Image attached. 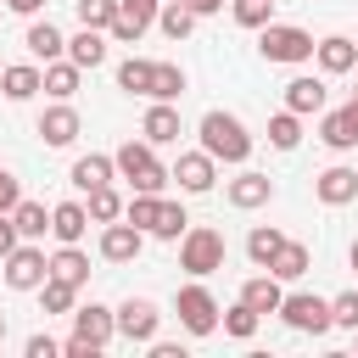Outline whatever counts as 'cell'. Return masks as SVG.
Wrapping results in <instances>:
<instances>
[{
	"mask_svg": "<svg viewBox=\"0 0 358 358\" xmlns=\"http://www.w3.org/2000/svg\"><path fill=\"white\" fill-rule=\"evenodd\" d=\"M123 218L134 224V229H145V235H157V241H179L185 235V207L179 201H168L162 190H134L129 201H123Z\"/></svg>",
	"mask_w": 358,
	"mask_h": 358,
	"instance_id": "obj_1",
	"label": "cell"
},
{
	"mask_svg": "<svg viewBox=\"0 0 358 358\" xmlns=\"http://www.w3.org/2000/svg\"><path fill=\"white\" fill-rule=\"evenodd\" d=\"M196 134H201V151H207L213 162H246V157H252V134H246V123H241L235 112H224V106L201 112Z\"/></svg>",
	"mask_w": 358,
	"mask_h": 358,
	"instance_id": "obj_2",
	"label": "cell"
},
{
	"mask_svg": "<svg viewBox=\"0 0 358 358\" xmlns=\"http://www.w3.org/2000/svg\"><path fill=\"white\" fill-rule=\"evenodd\" d=\"M112 168H117V179H129L134 190H162V185H168V168L157 162L151 140H123V145L112 151Z\"/></svg>",
	"mask_w": 358,
	"mask_h": 358,
	"instance_id": "obj_3",
	"label": "cell"
},
{
	"mask_svg": "<svg viewBox=\"0 0 358 358\" xmlns=\"http://www.w3.org/2000/svg\"><path fill=\"white\" fill-rule=\"evenodd\" d=\"M224 229H213V224H185V235H179V268H190V274H213V268H224Z\"/></svg>",
	"mask_w": 358,
	"mask_h": 358,
	"instance_id": "obj_4",
	"label": "cell"
},
{
	"mask_svg": "<svg viewBox=\"0 0 358 358\" xmlns=\"http://www.w3.org/2000/svg\"><path fill=\"white\" fill-rule=\"evenodd\" d=\"M257 50H263V62H313V34L308 28H296V22H263L257 28Z\"/></svg>",
	"mask_w": 358,
	"mask_h": 358,
	"instance_id": "obj_5",
	"label": "cell"
},
{
	"mask_svg": "<svg viewBox=\"0 0 358 358\" xmlns=\"http://www.w3.org/2000/svg\"><path fill=\"white\" fill-rule=\"evenodd\" d=\"M280 319H285L291 330H302V336H324V330H336V324H330V296H313V291H291V296H280Z\"/></svg>",
	"mask_w": 358,
	"mask_h": 358,
	"instance_id": "obj_6",
	"label": "cell"
},
{
	"mask_svg": "<svg viewBox=\"0 0 358 358\" xmlns=\"http://www.w3.org/2000/svg\"><path fill=\"white\" fill-rule=\"evenodd\" d=\"M0 263H6V285H11V291H39V280L50 274V257H45L34 241H17Z\"/></svg>",
	"mask_w": 358,
	"mask_h": 358,
	"instance_id": "obj_7",
	"label": "cell"
},
{
	"mask_svg": "<svg viewBox=\"0 0 358 358\" xmlns=\"http://www.w3.org/2000/svg\"><path fill=\"white\" fill-rule=\"evenodd\" d=\"M179 324L190 336H213L218 330V302L207 285H179Z\"/></svg>",
	"mask_w": 358,
	"mask_h": 358,
	"instance_id": "obj_8",
	"label": "cell"
},
{
	"mask_svg": "<svg viewBox=\"0 0 358 358\" xmlns=\"http://www.w3.org/2000/svg\"><path fill=\"white\" fill-rule=\"evenodd\" d=\"M319 140H324L330 151H352V145H358V95H352L347 106H324V112H319Z\"/></svg>",
	"mask_w": 358,
	"mask_h": 358,
	"instance_id": "obj_9",
	"label": "cell"
},
{
	"mask_svg": "<svg viewBox=\"0 0 358 358\" xmlns=\"http://www.w3.org/2000/svg\"><path fill=\"white\" fill-rule=\"evenodd\" d=\"M157 6H162V0H117V11H112V28H106V34H112L117 45H134V39L157 22Z\"/></svg>",
	"mask_w": 358,
	"mask_h": 358,
	"instance_id": "obj_10",
	"label": "cell"
},
{
	"mask_svg": "<svg viewBox=\"0 0 358 358\" xmlns=\"http://www.w3.org/2000/svg\"><path fill=\"white\" fill-rule=\"evenodd\" d=\"M168 179H179V190L185 196H207L213 190V179H218V162L207 157V151H179V162H173V173Z\"/></svg>",
	"mask_w": 358,
	"mask_h": 358,
	"instance_id": "obj_11",
	"label": "cell"
},
{
	"mask_svg": "<svg viewBox=\"0 0 358 358\" xmlns=\"http://www.w3.org/2000/svg\"><path fill=\"white\" fill-rule=\"evenodd\" d=\"M112 319H117V336H129V341H151L157 336V302L151 296H129L123 308H112Z\"/></svg>",
	"mask_w": 358,
	"mask_h": 358,
	"instance_id": "obj_12",
	"label": "cell"
},
{
	"mask_svg": "<svg viewBox=\"0 0 358 358\" xmlns=\"http://www.w3.org/2000/svg\"><path fill=\"white\" fill-rule=\"evenodd\" d=\"M140 246H145V229H134L129 218H112V224L101 229V257H106V263H134Z\"/></svg>",
	"mask_w": 358,
	"mask_h": 358,
	"instance_id": "obj_13",
	"label": "cell"
},
{
	"mask_svg": "<svg viewBox=\"0 0 358 358\" xmlns=\"http://www.w3.org/2000/svg\"><path fill=\"white\" fill-rule=\"evenodd\" d=\"M224 201L229 207H241V213H252V207H263V201H274V179L268 173H235L229 185H224Z\"/></svg>",
	"mask_w": 358,
	"mask_h": 358,
	"instance_id": "obj_14",
	"label": "cell"
},
{
	"mask_svg": "<svg viewBox=\"0 0 358 358\" xmlns=\"http://www.w3.org/2000/svg\"><path fill=\"white\" fill-rule=\"evenodd\" d=\"M73 336H78V341H90V347H106V341L117 336V319H112V308H101V302H84V308H73Z\"/></svg>",
	"mask_w": 358,
	"mask_h": 358,
	"instance_id": "obj_15",
	"label": "cell"
},
{
	"mask_svg": "<svg viewBox=\"0 0 358 358\" xmlns=\"http://www.w3.org/2000/svg\"><path fill=\"white\" fill-rule=\"evenodd\" d=\"M313 62H319V73H352L358 67V39H347V34H324L319 45H313Z\"/></svg>",
	"mask_w": 358,
	"mask_h": 358,
	"instance_id": "obj_16",
	"label": "cell"
},
{
	"mask_svg": "<svg viewBox=\"0 0 358 358\" xmlns=\"http://www.w3.org/2000/svg\"><path fill=\"white\" fill-rule=\"evenodd\" d=\"M285 106H291L296 117H308V112H324V106H330V90H324V78H319V73H296V78L285 84Z\"/></svg>",
	"mask_w": 358,
	"mask_h": 358,
	"instance_id": "obj_17",
	"label": "cell"
},
{
	"mask_svg": "<svg viewBox=\"0 0 358 358\" xmlns=\"http://www.w3.org/2000/svg\"><path fill=\"white\" fill-rule=\"evenodd\" d=\"M313 196H319L324 207H347V201L358 196V168H341V162L324 168V173L313 179Z\"/></svg>",
	"mask_w": 358,
	"mask_h": 358,
	"instance_id": "obj_18",
	"label": "cell"
},
{
	"mask_svg": "<svg viewBox=\"0 0 358 358\" xmlns=\"http://www.w3.org/2000/svg\"><path fill=\"white\" fill-rule=\"evenodd\" d=\"M39 140H45V145H73V140H78V112H73L67 101L45 106V112H39Z\"/></svg>",
	"mask_w": 358,
	"mask_h": 358,
	"instance_id": "obj_19",
	"label": "cell"
},
{
	"mask_svg": "<svg viewBox=\"0 0 358 358\" xmlns=\"http://www.w3.org/2000/svg\"><path fill=\"white\" fill-rule=\"evenodd\" d=\"M67 179H73V190H84V196H90V190L112 185V179H117V168H112V157H106V151H90V157H78V162H73V173H67Z\"/></svg>",
	"mask_w": 358,
	"mask_h": 358,
	"instance_id": "obj_20",
	"label": "cell"
},
{
	"mask_svg": "<svg viewBox=\"0 0 358 358\" xmlns=\"http://www.w3.org/2000/svg\"><path fill=\"white\" fill-rule=\"evenodd\" d=\"M84 229H90V213H84V201H56V207H50V235H56L62 246L84 241Z\"/></svg>",
	"mask_w": 358,
	"mask_h": 358,
	"instance_id": "obj_21",
	"label": "cell"
},
{
	"mask_svg": "<svg viewBox=\"0 0 358 358\" xmlns=\"http://www.w3.org/2000/svg\"><path fill=\"white\" fill-rule=\"evenodd\" d=\"M140 134H145L151 145H168V140H179V106H173V101H151V112H145Z\"/></svg>",
	"mask_w": 358,
	"mask_h": 358,
	"instance_id": "obj_22",
	"label": "cell"
},
{
	"mask_svg": "<svg viewBox=\"0 0 358 358\" xmlns=\"http://www.w3.org/2000/svg\"><path fill=\"white\" fill-rule=\"evenodd\" d=\"M280 296H285V291H280V280H274L268 268H263V274H252V280L241 285V302H246L252 313H280Z\"/></svg>",
	"mask_w": 358,
	"mask_h": 358,
	"instance_id": "obj_23",
	"label": "cell"
},
{
	"mask_svg": "<svg viewBox=\"0 0 358 358\" xmlns=\"http://www.w3.org/2000/svg\"><path fill=\"white\" fill-rule=\"evenodd\" d=\"M39 84H45V67H34V62L0 67V90H6L11 101H28V95H39Z\"/></svg>",
	"mask_w": 358,
	"mask_h": 358,
	"instance_id": "obj_24",
	"label": "cell"
},
{
	"mask_svg": "<svg viewBox=\"0 0 358 358\" xmlns=\"http://www.w3.org/2000/svg\"><path fill=\"white\" fill-rule=\"evenodd\" d=\"M67 62H78V67H101V62H106V34H101V28H78V34L67 39Z\"/></svg>",
	"mask_w": 358,
	"mask_h": 358,
	"instance_id": "obj_25",
	"label": "cell"
},
{
	"mask_svg": "<svg viewBox=\"0 0 358 358\" xmlns=\"http://www.w3.org/2000/svg\"><path fill=\"white\" fill-rule=\"evenodd\" d=\"M308 268H313V252H308L302 241H285V246L274 252V263H268V274H274V280H302Z\"/></svg>",
	"mask_w": 358,
	"mask_h": 358,
	"instance_id": "obj_26",
	"label": "cell"
},
{
	"mask_svg": "<svg viewBox=\"0 0 358 358\" xmlns=\"http://www.w3.org/2000/svg\"><path fill=\"white\" fill-rule=\"evenodd\" d=\"M22 45H28V56H34V62H56V56L67 50V39H62V28H56V22H34Z\"/></svg>",
	"mask_w": 358,
	"mask_h": 358,
	"instance_id": "obj_27",
	"label": "cell"
},
{
	"mask_svg": "<svg viewBox=\"0 0 358 358\" xmlns=\"http://www.w3.org/2000/svg\"><path fill=\"white\" fill-rule=\"evenodd\" d=\"M50 274H56V280H67V285H84V280H90V257L78 252V241L50 252Z\"/></svg>",
	"mask_w": 358,
	"mask_h": 358,
	"instance_id": "obj_28",
	"label": "cell"
},
{
	"mask_svg": "<svg viewBox=\"0 0 358 358\" xmlns=\"http://www.w3.org/2000/svg\"><path fill=\"white\" fill-rule=\"evenodd\" d=\"M157 28L179 45V39H190V28H196V11L185 6V0H168V6H157Z\"/></svg>",
	"mask_w": 358,
	"mask_h": 358,
	"instance_id": "obj_29",
	"label": "cell"
},
{
	"mask_svg": "<svg viewBox=\"0 0 358 358\" xmlns=\"http://www.w3.org/2000/svg\"><path fill=\"white\" fill-rule=\"evenodd\" d=\"M78 73H84L78 62H62V56H56V62H45V84H39V90L56 95V101H67V95L78 90Z\"/></svg>",
	"mask_w": 358,
	"mask_h": 358,
	"instance_id": "obj_30",
	"label": "cell"
},
{
	"mask_svg": "<svg viewBox=\"0 0 358 358\" xmlns=\"http://www.w3.org/2000/svg\"><path fill=\"white\" fill-rule=\"evenodd\" d=\"M11 224H17L22 241H39V235L50 229V213H45V201H28V196H22V201L11 207Z\"/></svg>",
	"mask_w": 358,
	"mask_h": 358,
	"instance_id": "obj_31",
	"label": "cell"
},
{
	"mask_svg": "<svg viewBox=\"0 0 358 358\" xmlns=\"http://www.w3.org/2000/svg\"><path fill=\"white\" fill-rule=\"evenodd\" d=\"M268 145H274V151H296V145H302V117H296L291 106L268 117Z\"/></svg>",
	"mask_w": 358,
	"mask_h": 358,
	"instance_id": "obj_32",
	"label": "cell"
},
{
	"mask_svg": "<svg viewBox=\"0 0 358 358\" xmlns=\"http://www.w3.org/2000/svg\"><path fill=\"white\" fill-rule=\"evenodd\" d=\"M280 246H285V235H280V229H274V224H257V229H252V235H246V257H252V263H257V268H268V263H274V252H280Z\"/></svg>",
	"mask_w": 358,
	"mask_h": 358,
	"instance_id": "obj_33",
	"label": "cell"
},
{
	"mask_svg": "<svg viewBox=\"0 0 358 358\" xmlns=\"http://www.w3.org/2000/svg\"><path fill=\"white\" fill-rule=\"evenodd\" d=\"M39 302H45V313H73V308H78V285L45 274V280H39Z\"/></svg>",
	"mask_w": 358,
	"mask_h": 358,
	"instance_id": "obj_34",
	"label": "cell"
},
{
	"mask_svg": "<svg viewBox=\"0 0 358 358\" xmlns=\"http://www.w3.org/2000/svg\"><path fill=\"white\" fill-rule=\"evenodd\" d=\"M151 73H157V62L129 56V62H117V90H129V95H151Z\"/></svg>",
	"mask_w": 358,
	"mask_h": 358,
	"instance_id": "obj_35",
	"label": "cell"
},
{
	"mask_svg": "<svg viewBox=\"0 0 358 358\" xmlns=\"http://www.w3.org/2000/svg\"><path fill=\"white\" fill-rule=\"evenodd\" d=\"M185 95V67L179 62H157L151 73V101H179Z\"/></svg>",
	"mask_w": 358,
	"mask_h": 358,
	"instance_id": "obj_36",
	"label": "cell"
},
{
	"mask_svg": "<svg viewBox=\"0 0 358 358\" xmlns=\"http://www.w3.org/2000/svg\"><path fill=\"white\" fill-rule=\"evenodd\" d=\"M218 324H224V336H235V341H252V336H257V324H263V313H252L246 302H235L229 313H218Z\"/></svg>",
	"mask_w": 358,
	"mask_h": 358,
	"instance_id": "obj_37",
	"label": "cell"
},
{
	"mask_svg": "<svg viewBox=\"0 0 358 358\" xmlns=\"http://www.w3.org/2000/svg\"><path fill=\"white\" fill-rule=\"evenodd\" d=\"M90 224H112V218H123V196L112 190V185H101V190H90Z\"/></svg>",
	"mask_w": 358,
	"mask_h": 358,
	"instance_id": "obj_38",
	"label": "cell"
},
{
	"mask_svg": "<svg viewBox=\"0 0 358 358\" xmlns=\"http://www.w3.org/2000/svg\"><path fill=\"white\" fill-rule=\"evenodd\" d=\"M229 11H235L241 28H263V22H274V0H229Z\"/></svg>",
	"mask_w": 358,
	"mask_h": 358,
	"instance_id": "obj_39",
	"label": "cell"
},
{
	"mask_svg": "<svg viewBox=\"0 0 358 358\" xmlns=\"http://www.w3.org/2000/svg\"><path fill=\"white\" fill-rule=\"evenodd\" d=\"M73 6H78V22H84V28H101V34L112 28V11H117V0H73Z\"/></svg>",
	"mask_w": 358,
	"mask_h": 358,
	"instance_id": "obj_40",
	"label": "cell"
},
{
	"mask_svg": "<svg viewBox=\"0 0 358 358\" xmlns=\"http://www.w3.org/2000/svg\"><path fill=\"white\" fill-rule=\"evenodd\" d=\"M330 324H341V330H358V291H341V296H330Z\"/></svg>",
	"mask_w": 358,
	"mask_h": 358,
	"instance_id": "obj_41",
	"label": "cell"
},
{
	"mask_svg": "<svg viewBox=\"0 0 358 358\" xmlns=\"http://www.w3.org/2000/svg\"><path fill=\"white\" fill-rule=\"evenodd\" d=\"M22 352H28V358H62V341L39 330V336H28V347H22Z\"/></svg>",
	"mask_w": 358,
	"mask_h": 358,
	"instance_id": "obj_42",
	"label": "cell"
},
{
	"mask_svg": "<svg viewBox=\"0 0 358 358\" xmlns=\"http://www.w3.org/2000/svg\"><path fill=\"white\" fill-rule=\"evenodd\" d=\"M22 201V185H17V173L11 168H0V213H11Z\"/></svg>",
	"mask_w": 358,
	"mask_h": 358,
	"instance_id": "obj_43",
	"label": "cell"
},
{
	"mask_svg": "<svg viewBox=\"0 0 358 358\" xmlns=\"http://www.w3.org/2000/svg\"><path fill=\"white\" fill-rule=\"evenodd\" d=\"M17 241H22V235H17V224H11V213H0V257H6V252H11Z\"/></svg>",
	"mask_w": 358,
	"mask_h": 358,
	"instance_id": "obj_44",
	"label": "cell"
},
{
	"mask_svg": "<svg viewBox=\"0 0 358 358\" xmlns=\"http://www.w3.org/2000/svg\"><path fill=\"white\" fill-rule=\"evenodd\" d=\"M151 358H185V347H179V341H157V336H151Z\"/></svg>",
	"mask_w": 358,
	"mask_h": 358,
	"instance_id": "obj_45",
	"label": "cell"
},
{
	"mask_svg": "<svg viewBox=\"0 0 358 358\" xmlns=\"http://www.w3.org/2000/svg\"><path fill=\"white\" fill-rule=\"evenodd\" d=\"M196 17H213V11H224V0H185Z\"/></svg>",
	"mask_w": 358,
	"mask_h": 358,
	"instance_id": "obj_46",
	"label": "cell"
},
{
	"mask_svg": "<svg viewBox=\"0 0 358 358\" xmlns=\"http://www.w3.org/2000/svg\"><path fill=\"white\" fill-rule=\"evenodd\" d=\"M6 6H11V11H22V17H34V11L45 6V0H6Z\"/></svg>",
	"mask_w": 358,
	"mask_h": 358,
	"instance_id": "obj_47",
	"label": "cell"
},
{
	"mask_svg": "<svg viewBox=\"0 0 358 358\" xmlns=\"http://www.w3.org/2000/svg\"><path fill=\"white\" fill-rule=\"evenodd\" d=\"M347 257H352V268H358V241H352V252H347Z\"/></svg>",
	"mask_w": 358,
	"mask_h": 358,
	"instance_id": "obj_48",
	"label": "cell"
},
{
	"mask_svg": "<svg viewBox=\"0 0 358 358\" xmlns=\"http://www.w3.org/2000/svg\"><path fill=\"white\" fill-rule=\"evenodd\" d=\"M0 341H6V313H0Z\"/></svg>",
	"mask_w": 358,
	"mask_h": 358,
	"instance_id": "obj_49",
	"label": "cell"
},
{
	"mask_svg": "<svg viewBox=\"0 0 358 358\" xmlns=\"http://www.w3.org/2000/svg\"><path fill=\"white\" fill-rule=\"evenodd\" d=\"M352 341H358V330H352Z\"/></svg>",
	"mask_w": 358,
	"mask_h": 358,
	"instance_id": "obj_50",
	"label": "cell"
}]
</instances>
